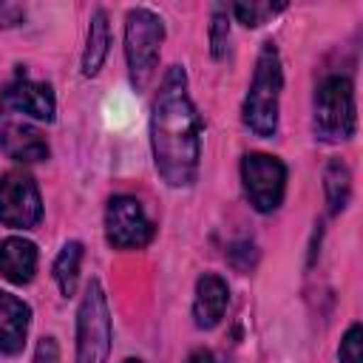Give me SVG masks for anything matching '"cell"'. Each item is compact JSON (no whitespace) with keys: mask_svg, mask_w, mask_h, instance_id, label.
Segmentation results:
<instances>
[{"mask_svg":"<svg viewBox=\"0 0 363 363\" xmlns=\"http://www.w3.org/2000/svg\"><path fill=\"white\" fill-rule=\"evenodd\" d=\"M150 147L156 173L170 187H187L199 176L201 159V116L187 94V74L173 65L156 94L150 113Z\"/></svg>","mask_w":363,"mask_h":363,"instance_id":"6da1fadb","label":"cell"},{"mask_svg":"<svg viewBox=\"0 0 363 363\" xmlns=\"http://www.w3.org/2000/svg\"><path fill=\"white\" fill-rule=\"evenodd\" d=\"M281 88H284V71H281L278 48L275 43H264L247 99H244V125L261 139H269L278 130Z\"/></svg>","mask_w":363,"mask_h":363,"instance_id":"7a4b0ae2","label":"cell"},{"mask_svg":"<svg viewBox=\"0 0 363 363\" xmlns=\"http://www.w3.org/2000/svg\"><path fill=\"white\" fill-rule=\"evenodd\" d=\"M164 40L162 17H156L150 9H130L125 17V57H128V74L136 91H145L156 74L159 65V48Z\"/></svg>","mask_w":363,"mask_h":363,"instance_id":"3957f363","label":"cell"},{"mask_svg":"<svg viewBox=\"0 0 363 363\" xmlns=\"http://www.w3.org/2000/svg\"><path fill=\"white\" fill-rule=\"evenodd\" d=\"M354 85L349 77L332 74L315 91V136L320 142H346L354 133Z\"/></svg>","mask_w":363,"mask_h":363,"instance_id":"277c9868","label":"cell"},{"mask_svg":"<svg viewBox=\"0 0 363 363\" xmlns=\"http://www.w3.org/2000/svg\"><path fill=\"white\" fill-rule=\"evenodd\" d=\"M111 354V309L96 278L88 281L77 309V363H108Z\"/></svg>","mask_w":363,"mask_h":363,"instance_id":"5b68a950","label":"cell"},{"mask_svg":"<svg viewBox=\"0 0 363 363\" xmlns=\"http://www.w3.org/2000/svg\"><path fill=\"white\" fill-rule=\"evenodd\" d=\"M241 179L244 193L258 213H272L281 207L286 190V167L281 159L269 153H247L241 162Z\"/></svg>","mask_w":363,"mask_h":363,"instance_id":"8992f818","label":"cell"},{"mask_svg":"<svg viewBox=\"0 0 363 363\" xmlns=\"http://www.w3.org/2000/svg\"><path fill=\"white\" fill-rule=\"evenodd\" d=\"M153 221L133 196H113L105 207V238L113 250H142L153 241Z\"/></svg>","mask_w":363,"mask_h":363,"instance_id":"52a82bcc","label":"cell"},{"mask_svg":"<svg viewBox=\"0 0 363 363\" xmlns=\"http://www.w3.org/2000/svg\"><path fill=\"white\" fill-rule=\"evenodd\" d=\"M43 218V201L34 179L26 170H9L0 179V224L31 230Z\"/></svg>","mask_w":363,"mask_h":363,"instance_id":"ba28073f","label":"cell"},{"mask_svg":"<svg viewBox=\"0 0 363 363\" xmlns=\"http://www.w3.org/2000/svg\"><path fill=\"white\" fill-rule=\"evenodd\" d=\"M0 111H14V113H26L31 119L40 122H51L57 102H54V91L48 82H37L31 77H26L23 71L3 88L0 94Z\"/></svg>","mask_w":363,"mask_h":363,"instance_id":"9c48e42d","label":"cell"},{"mask_svg":"<svg viewBox=\"0 0 363 363\" xmlns=\"http://www.w3.org/2000/svg\"><path fill=\"white\" fill-rule=\"evenodd\" d=\"M0 150L14 162H43L48 159L45 136L26 122H14L9 111H0Z\"/></svg>","mask_w":363,"mask_h":363,"instance_id":"30bf717a","label":"cell"},{"mask_svg":"<svg viewBox=\"0 0 363 363\" xmlns=\"http://www.w3.org/2000/svg\"><path fill=\"white\" fill-rule=\"evenodd\" d=\"M230 301V289L227 281L216 272H204L196 281V298H193V320L199 329H213L218 326V320L224 318Z\"/></svg>","mask_w":363,"mask_h":363,"instance_id":"8fae6325","label":"cell"},{"mask_svg":"<svg viewBox=\"0 0 363 363\" xmlns=\"http://www.w3.org/2000/svg\"><path fill=\"white\" fill-rule=\"evenodd\" d=\"M31 309L20 298L0 292V354H17L26 343Z\"/></svg>","mask_w":363,"mask_h":363,"instance_id":"7c38bea8","label":"cell"},{"mask_svg":"<svg viewBox=\"0 0 363 363\" xmlns=\"http://www.w3.org/2000/svg\"><path fill=\"white\" fill-rule=\"evenodd\" d=\"M37 272V247L28 238H6L0 241V275L9 284H28Z\"/></svg>","mask_w":363,"mask_h":363,"instance_id":"4fadbf2b","label":"cell"},{"mask_svg":"<svg viewBox=\"0 0 363 363\" xmlns=\"http://www.w3.org/2000/svg\"><path fill=\"white\" fill-rule=\"evenodd\" d=\"M108 45H111V26H108V14L102 9L94 11L91 26H88V40H85V51H82V74L85 77H96L105 57H108Z\"/></svg>","mask_w":363,"mask_h":363,"instance_id":"5bb4252c","label":"cell"},{"mask_svg":"<svg viewBox=\"0 0 363 363\" xmlns=\"http://www.w3.org/2000/svg\"><path fill=\"white\" fill-rule=\"evenodd\" d=\"M323 187H326V204L329 213H340L352 193V173L340 159H332L323 170Z\"/></svg>","mask_w":363,"mask_h":363,"instance_id":"9a60e30c","label":"cell"},{"mask_svg":"<svg viewBox=\"0 0 363 363\" xmlns=\"http://www.w3.org/2000/svg\"><path fill=\"white\" fill-rule=\"evenodd\" d=\"M79 264H82V244H79V241H68V244L60 250L57 261H54V278H57V286H60V292H62L65 298L74 295V289H77Z\"/></svg>","mask_w":363,"mask_h":363,"instance_id":"2e32d148","label":"cell"},{"mask_svg":"<svg viewBox=\"0 0 363 363\" xmlns=\"http://www.w3.org/2000/svg\"><path fill=\"white\" fill-rule=\"evenodd\" d=\"M281 9H284V3H235L233 14L244 26H261V23H267V17H272Z\"/></svg>","mask_w":363,"mask_h":363,"instance_id":"e0dca14e","label":"cell"},{"mask_svg":"<svg viewBox=\"0 0 363 363\" xmlns=\"http://www.w3.org/2000/svg\"><path fill=\"white\" fill-rule=\"evenodd\" d=\"M227 40H230L227 9H224V6H216V9H213V23H210V45H213V57H216V60L224 57Z\"/></svg>","mask_w":363,"mask_h":363,"instance_id":"ac0fdd59","label":"cell"},{"mask_svg":"<svg viewBox=\"0 0 363 363\" xmlns=\"http://www.w3.org/2000/svg\"><path fill=\"white\" fill-rule=\"evenodd\" d=\"M337 360L340 363H363V329H360V323H352L349 332L343 335L340 349H337Z\"/></svg>","mask_w":363,"mask_h":363,"instance_id":"d6986e66","label":"cell"},{"mask_svg":"<svg viewBox=\"0 0 363 363\" xmlns=\"http://www.w3.org/2000/svg\"><path fill=\"white\" fill-rule=\"evenodd\" d=\"M31 363H60V346L54 337H43L37 343V352H34V360Z\"/></svg>","mask_w":363,"mask_h":363,"instance_id":"ffe728a7","label":"cell"},{"mask_svg":"<svg viewBox=\"0 0 363 363\" xmlns=\"http://www.w3.org/2000/svg\"><path fill=\"white\" fill-rule=\"evenodd\" d=\"M187 363H216V357H213L207 349H196V352H190Z\"/></svg>","mask_w":363,"mask_h":363,"instance_id":"44dd1931","label":"cell"},{"mask_svg":"<svg viewBox=\"0 0 363 363\" xmlns=\"http://www.w3.org/2000/svg\"><path fill=\"white\" fill-rule=\"evenodd\" d=\"M122 363H142L139 357H128V360H122Z\"/></svg>","mask_w":363,"mask_h":363,"instance_id":"7402d4cb","label":"cell"}]
</instances>
